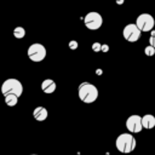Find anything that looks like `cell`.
Instances as JSON below:
<instances>
[{"label": "cell", "mask_w": 155, "mask_h": 155, "mask_svg": "<svg viewBox=\"0 0 155 155\" xmlns=\"http://www.w3.org/2000/svg\"><path fill=\"white\" fill-rule=\"evenodd\" d=\"M78 96L84 103H93L98 98V88L91 82H81L78 87Z\"/></svg>", "instance_id": "1"}, {"label": "cell", "mask_w": 155, "mask_h": 155, "mask_svg": "<svg viewBox=\"0 0 155 155\" xmlns=\"http://www.w3.org/2000/svg\"><path fill=\"white\" fill-rule=\"evenodd\" d=\"M137 142L131 133H121L116 137L115 147L122 154H130L136 149Z\"/></svg>", "instance_id": "2"}, {"label": "cell", "mask_w": 155, "mask_h": 155, "mask_svg": "<svg viewBox=\"0 0 155 155\" xmlns=\"http://www.w3.org/2000/svg\"><path fill=\"white\" fill-rule=\"evenodd\" d=\"M23 92V86H22V82L17 79H7L2 82L1 85V93L4 96L6 94H15L17 97H19Z\"/></svg>", "instance_id": "3"}, {"label": "cell", "mask_w": 155, "mask_h": 155, "mask_svg": "<svg viewBox=\"0 0 155 155\" xmlns=\"http://www.w3.org/2000/svg\"><path fill=\"white\" fill-rule=\"evenodd\" d=\"M27 53H28V57H29L30 61L41 62L46 57V48H45L44 45H41L39 42H35V44H31L28 47V52Z\"/></svg>", "instance_id": "4"}, {"label": "cell", "mask_w": 155, "mask_h": 155, "mask_svg": "<svg viewBox=\"0 0 155 155\" xmlns=\"http://www.w3.org/2000/svg\"><path fill=\"white\" fill-rule=\"evenodd\" d=\"M84 23H85V25H86L87 29H90V30H97V29H99L102 27L103 18H102V16L98 12L92 11V12H88L85 16Z\"/></svg>", "instance_id": "5"}, {"label": "cell", "mask_w": 155, "mask_h": 155, "mask_svg": "<svg viewBox=\"0 0 155 155\" xmlns=\"http://www.w3.org/2000/svg\"><path fill=\"white\" fill-rule=\"evenodd\" d=\"M136 24L140 31H151L155 25V19L150 13H140L136 19Z\"/></svg>", "instance_id": "6"}, {"label": "cell", "mask_w": 155, "mask_h": 155, "mask_svg": "<svg viewBox=\"0 0 155 155\" xmlns=\"http://www.w3.org/2000/svg\"><path fill=\"white\" fill-rule=\"evenodd\" d=\"M140 29L137 27L136 23H128L125 25L122 30V36L128 42H136L140 38Z\"/></svg>", "instance_id": "7"}, {"label": "cell", "mask_w": 155, "mask_h": 155, "mask_svg": "<svg viewBox=\"0 0 155 155\" xmlns=\"http://www.w3.org/2000/svg\"><path fill=\"white\" fill-rule=\"evenodd\" d=\"M126 128L131 133H139L143 130L142 125V116L139 115H131L126 120Z\"/></svg>", "instance_id": "8"}, {"label": "cell", "mask_w": 155, "mask_h": 155, "mask_svg": "<svg viewBox=\"0 0 155 155\" xmlns=\"http://www.w3.org/2000/svg\"><path fill=\"white\" fill-rule=\"evenodd\" d=\"M41 90L47 94L53 93L56 91V82L52 79H46L41 82Z\"/></svg>", "instance_id": "9"}, {"label": "cell", "mask_w": 155, "mask_h": 155, "mask_svg": "<svg viewBox=\"0 0 155 155\" xmlns=\"http://www.w3.org/2000/svg\"><path fill=\"white\" fill-rule=\"evenodd\" d=\"M47 115H48L47 109L44 108V107H36L34 109V111H33V116H34V119L36 121H44V120H46L47 119Z\"/></svg>", "instance_id": "10"}, {"label": "cell", "mask_w": 155, "mask_h": 155, "mask_svg": "<svg viewBox=\"0 0 155 155\" xmlns=\"http://www.w3.org/2000/svg\"><path fill=\"white\" fill-rule=\"evenodd\" d=\"M142 125L145 130H151L155 127V116L151 114H145L142 116Z\"/></svg>", "instance_id": "11"}, {"label": "cell", "mask_w": 155, "mask_h": 155, "mask_svg": "<svg viewBox=\"0 0 155 155\" xmlns=\"http://www.w3.org/2000/svg\"><path fill=\"white\" fill-rule=\"evenodd\" d=\"M18 102V97L15 96V94H6L5 96V103L8 105V107H15Z\"/></svg>", "instance_id": "12"}, {"label": "cell", "mask_w": 155, "mask_h": 155, "mask_svg": "<svg viewBox=\"0 0 155 155\" xmlns=\"http://www.w3.org/2000/svg\"><path fill=\"white\" fill-rule=\"evenodd\" d=\"M13 35L16 39H22L25 36V29L23 27H16L13 29Z\"/></svg>", "instance_id": "13"}, {"label": "cell", "mask_w": 155, "mask_h": 155, "mask_svg": "<svg viewBox=\"0 0 155 155\" xmlns=\"http://www.w3.org/2000/svg\"><path fill=\"white\" fill-rule=\"evenodd\" d=\"M144 53H145L147 56H149V57H151V56H154V54H155V47H153L151 45H149V46H147V47L144 48Z\"/></svg>", "instance_id": "14"}, {"label": "cell", "mask_w": 155, "mask_h": 155, "mask_svg": "<svg viewBox=\"0 0 155 155\" xmlns=\"http://www.w3.org/2000/svg\"><path fill=\"white\" fill-rule=\"evenodd\" d=\"M78 46H79L78 41H75V40H70V41H69V48H70V50H76Z\"/></svg>", "instance_id": "15"}, {"label": "cell", "mask_w": 155, "mask_h": 155, "mask_svg": "<svg viewBox=\"0 0 155 155\" xmlns=\"http://www.w3.org/2000/svg\"><path fill=\"white\" fill-rule=\"evenodd\" d=\"M101 48H102V45H101L99 42H94V44L92 45V50H93L94 52H98V51H101Z\"/></svg>", "instance_id": "16"}, {"label": "cell", "mask_w": 155, "mask_h": 155, "mask_svg": "<svg viewBox=\"0 0 155 155\" xmlns=\"http://www.w3.org/2000/svg\"><path fill=\"white\" fill-rule=\"evenodd\" d=\"M149 45H151L153 47H155V35H151L149 38Z\"/></svg>", "instance_id": "17"}, {"label": "cell", "mask_w": 155, "mask_h": 155, "mask_svg": "<svg viewBox=\"0 0 155 155\" xmlns=\"http://www.w3.org/2000/svg\"><path fill=\"white\" fill-rule=\"evenodd\" d=\"M109 50V46L108 45H102V48H101V51H103V52H107Z\"/></svg>", "instance_id": "18"}, {"label": "cell", "mask_w": 155, "mask_h": 155, "mask_svg": "<svg viewBox=\"0 0 155 155\" xmlns=\"http://www.w3.org/2000/svg\"><path fill=\"white\" fill-rule=\"evenodd\" d=\"M116 1V4H119V5H122L124 4V0H115Z\"/></svg>", "instance_id": "19"}, {"label": "cell", "mask_w": 155, "mask_h": 155, "mask_svg": "<svg viewBox=\"0 0 155 155\" xmlns=\"http://www.w3.org/2000/svg\"><path fill=\"white\" fill-rule=\"evenodd\" d=\"M31 155H36V154H31Z\"/></svg>", "instance_id": "20"}]
</instances>
